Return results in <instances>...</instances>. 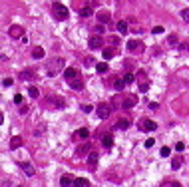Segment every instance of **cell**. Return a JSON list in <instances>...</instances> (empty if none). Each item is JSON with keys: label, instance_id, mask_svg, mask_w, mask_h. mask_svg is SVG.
Segmentation results:
<instances>
[{"label": "cell", "instance_id": "cell-1", "mask_svg": "<svg viewBox=\"0 0 189 187\" xmlns=\"http://www.w3.org/2000/svg\"><path fill=\"white\" fill-rule=\"evenodd\" d=\"M64 68H66V60H64V58H54V60H50L48 64H46V74H48L50 78H54V76L60 74Z\"/></svg>", "mask_w": 189, "mask_h": 187}, {"label": "cell", "instance_id": "cell-2", "mask_svg": "<svg viewBox=\"0 0 189 187\" xmlns=\"http://www.w3.org/2000/svg\"><path fill=\"white\" fill-rule=\"evenodd\" d=\"M52 14H54L56 20H68V16H70L68 8H66L62 2H54L52 4Z\"/></svg>", "mask_w": 189, "mask_h": 187}, {"label": "cell", "instance_id": "cell-3", "mask_svg": "<svg viewBox=\"0 0 189 187\" xmlns=\"http://www.w3.org/2000/svg\"><path fill=\"white\" fill-rule=\"evenodd\" d=\"M137 78H139V80H137L139 92H141V94H145L147 90H149V80H147V74H145L144 70H139V72H137Z\"/></svg>", "mask_w": 189, "mask_h": 187}, {"label": "cell", "instance_id": "cell-4", "mask_svg": "<svg viewBox=\"0 0 189 187\" xmlns=\"http://www.w3.org/2000/svg\"><path fill=\"white\" fill-rule=\"evenodd\" d=\"M137 127H139V131H155V129H157V123H155L153 120H139Z\"/></svg>", "mask_w": 189, "mask_h": 187}, {"label": "cell", "instance_id": "cell-5", "mask_svg": "<svg viewBox=\"0 0 189 187\" xmlns=\"http://www.w3.org/2000/svg\"><path fill=\"white\" fill-rule=\"evenodd\" d=\"M144 42H139V40H130L127 42V50H130L131 54H141L144 52Z\"/></svg>", "mask_w": 189, "mask_h": 187}, {"label": "cell", "instance_id": "cell-6", "mask_svg": "<svg viewBox=\"0 0 189 187\" xmlns=\"http://www.w3.org/2000/svg\"><path fill=\"white\" fill-rule=\"evenodd\" d=\"M88 46L92 48V50H100V48L104 46V38L100 36V34H96V36H92L90 42H88Z\"/></svg>", "mask_w": 189, "mask_h": 187}, {"label": "cell", "instance_id": "cell-7", "mask_svg": "<svg viewBox=\"0 0 189 187\" xmlns=\"http://www.w3.org/2000/svg\"><path fill=\"white\" fill-rule=\"evenodd\" d=\"M8 36L10 38H22L24 36V28L18 26V24H12V26L8 28Z\"/></svg>", "mask_w": 189, "mask_h": 187}, {"label": "cell", "instance_id": "cell-8", "mask_svg": "<svg viewBox=\"0 0 189 187\" xmlns=\"http://www.w3.org/2000/svg\"><path fill=\"white\" fill-rule=\"evenodd\" d=\"M96 112H98V115L102 118V120H105V118L111 114V106L110 104H100V106L96 107Z\"/></svg>", "mask_w": 189, "mask_h": 187}, {"label": "cell", "instance_id": "cell-9", "mask_svg": "<svg viewBox=\"0 0 189 187\" xmlns=\"http://www.w3.org/2000/svg\"><path fill=\"white\" fill-rule=\"evenodd\" d=\"M137 104V96H133V94H130V96H125L124 102H122V107L124 110H130V107H133Z\"/></svg>", "mask_w": 189, "mask_h": 187}, {"label": "cell", "instance_id": "cell-10", "mask_svg": "<svg viewBox=\"0 0 189 187\" xmlns=\"http://www.w3.org/2000/svg\"><path fill=\"white\" fill-rule=\"evenodd\" d=\"M90 151H92V143H90V141H84V143L76 149V157H82V155L90 153Z\"/></svg>", "mask_w": 189, "mask_h": 187}, {"label": "cell", "instance_id": "cell-11", "mask_svg": "<svg viewBox=\"0 0 189 187\" xmlns=\"http://www.w3.org/2000/svg\"><path fill=\"white\" fill-rule=\"evenodd\" d=\"M18 165H20V169L24 171V175H28V177H32V175H34V165H32V163H28V161H20Z\"/></svg>", "mask_w": 189, "mask_h": 187}, {"label": "cell", "instance_id": "cell-12", "mask_svg": "<svg viewBox=\"0 0 189 187\" xmlns=\"http://www.w3.org/2000/svg\"><path fill=\"white\" fill-rule=\"evenodd\" d=\"M96 16H98V20H100V24H108V22L111 20V14L108 12V10H100V12L96 14Z\"/></svg>", "mask_w": 189, "mask_h": 187}, {"label": "cell", "instance_id": "cell-13", "mask_svg": "<svg viewBox=\"0 0 189 187\" xmlns=\"http://www.w3.org/2000/svg\"><path fill=\"white\" fill-rule=\"evenodd\" d=\"M78 76H80V74H78V70H76V68H66V70H64V78H66L68 82L74 80V78H78Z\"/></svg>", "mask_w": 189, "mask_h": 187}, {"label": "cell", "instance_id": "cell-14", "mask_svg": "<svg viewBox=\"0 0 189 187\" xmlns=\"http://www.w3.org/2000/svg\"><path fill=\"white\" fill-rule=\"evenodd\" d=\"M44 56H46L44 48H40V46H34L32 48V58H34V60H42Z\"/></svg>", "mask_w": 189, "mask_h": 187}, {"label": "cell", "instance_id": "cell-15", "mask_svg": "<svg viewBox=\"0 0 189 187\" xmlns=\"http://www.w3.org/2000/svg\"><path fill=\"white\" fill-rule=\"evenodd\" d=\"M60 185L62 187H72L74 185V179H72V175H62V177H60Z\"/></svg>", "mask_w": 189, "mask_h": 187}, {"label": "cell", "instance_id": "cell-16", "mask_svg": "<svg viewBox=\"0 0 189 187\" xmlns=\"http://www.w3.org/2000/svg\"><path fill=\"white\" fill-rule=\"evenodd\" d=\"M68 84H70L72 90H82V88H84V82L80 80V76H78V78H74V80H70Z\"/></svg>", "mask_w": 189, "mask_h": 187}, {"label": "cell", "instance_id": "cell-17", "mask_svg": "<svg viewBox=\"0 0 189 187\" xmlns=\"http://www.w3.org/2000/svg\"><path fill=\"white\" fill-rule=\"evenodd\" d=\"M22 141H24V140H22L20 135H14L12 140H10V149H18V147L22 145Z\"/></svg>", "mask_w": 189, "mask_h": 187}, {"label": "cell", "instance_id": "cell-18", "mask_svg": "<svg viewBox=\"0 0 189 187\" xmlns=\"http://www.w3.org/2000/svg\"><path fill=\"white\" fill-rule=\"evenodd\" d=\"M102 143H104L105 149H110V147L114 145V137H111V134H105L104 137H102Z\"/></svg>", "mask_w": 189, "mask_h": 187}, {"label": "cell", "instance_id": "cell-19", "mask_svg": "<svg viewBox=\"0 0 189 187\" xmlns=\"http://www.w3.org/2000/svg\"><path fill=\"white\" fill-rule=\"evenodd\" d=\"M96 163H98V153H96V151H90V153H88V165L96 167Z\"/></svg>", "mask_w": 189, "mask_h": 187}, {"label": "cell", "instance_id": "cell-20", "mask_svg": "<svg viewBox=\"0 0 189 187\" xmlns=\"http://www.w3.org/2000/svg\"><path fill=\"white\" fill-rule=\"evenodd\" d=\"M90 185V181L84 179V177H78V179H74V185L72 187H88Z\"/></svg>", "mask_w": 189, "mask_h": 187}, {"label": "cell", "instance_id": "cell-21", "mask_svg": "<svg viewBox=\"0 0 189 187\" xmlns=\"http://www.w3.org/2000/svg\"><path fill=\"white\" fill-rule=\"evenodd\" d=\"M117 30H119V34L130 32V26H127V22H125V20H119V22H117Z\"/></svg>", "mask_w": 189, "mask_h": 187}, {"label": "cell", "instance_id": "cell-22", "mask_svg": "<svg viewBox=\"0 0 189 187\" xmlns=\"http://www.w3.org/2000/svg\"><path fill=\"white\" fill-rule=\"evenodd\" d=\"M78 137H82V140H88V137H90V129H88V127H82V129H78Z\"/></svg>", "mask_w": 189, "mask_h": 187}, {"label": "cell", "instance_id": "cell-23", "mask_svg": "<svg viewBox=\"0 0 189 187\" xmlns=\"http://www.w3.org/2000/svg\"><path fill=\"white\" fill-rule=\"evenodd\" d=\"M32 76H34L32 70H24V72L20 74V80H32Z\"/></svg>", "mask_w": 189, "mask_h": 187}, {"label": "cell", "instance_id": "cell-24", "mask_svg": "<svg viewBox=\"0 0 189 187\" xmlns=\"http://www.w3.org/2000/svg\"><path fill=\"white\" fill-rule=\"evenodd\" d=\"M28 94H30V98H34V100L40 96V92H38V88H36V86H30V88H28Z\"/></svg>", "mask_w": 189, "mask_h": 187}, {"label": "cell", "instance_id": "cell-25", "mask_svg": "<svg viewBox=\"0 0 189 187\" xmlns=\"http://www.w3.org/2000/svg\"><path fill=\"white\" fill-rule=\"evenodd\" d=\"M181 157H173V159H171V169H179V167H181Z\"/></svg>", "mask_w": 189, "mask_h": 187}, {"label": "cell", "instance_id": "cell-26", "mask_svg": "<svg viewBox=\"0 0 189 187\" xmlns=\"http://www.w3.org/2000/svg\"><path fill=\"white\" fill-rule=\"evenodd\" d=\"M114 88H116L117 92H119V90H124V88H125V82H124V78H119V80H116V82H114Z\"/></svg>", "mask_w": 189, "mask_h": 187}, {"label": "cell", "instance_id": "cell-27", "mask_svg": "<svg viewBox=\"0 0 189 187\" xmlns=\"http://www.w3.org/2000/svg\"><path fill=\"white\" fill-rule=\"evenodd\" d=\"M116 127L117 129H127V127H130V120H119Z\"/></svg>", "mask_w": 189, "mask_h": 187}, {"label": "cell", "instance_id": "cell-28", "mask_svg": "<svg viewBox=\"0 0 189 187\" xmlns=\"http://www.w3.org/2000/svg\"><path fill=\"white\" fill-rule=\"evenodd\" d=\"M96 70H98L100 74H105L108 72V64H105V62H100V64H96Z\"/></svg>", "mask_w": 189, "mask_h": 187}, {"label": "cell", "instance_id": "cell-29", "mask_svg": "<svg viewBox=\"0 0 189 187\" xmlns=\"http://www.w3.org/2000/svg\"><path fill=\"white\" fill-rule=\"evenodd\" d=\"M133 80H136V76H133V74H130V72H125V76H124V82H125V86H127V84H131Z\"/></svg>", "mask_w": 189, "mask_h": 187}, {"label": "cell", "instance_id": "cell-30", "mask_svg": "<svg viewBox=\"0 0 189 187\" xmlns=\"http://www.w3.org/2000/svg\"><path fill=\"white\" fill-rule=\"evenodd\" d=\"M80 14H82L84 18H88V16H92V8L90 6H84L82 10H80Z\"/></svg>", "mask_w": 189, "mask_h": 187}, {"label": "cell", "instance_id": "cell-31", "mask_svg": "<svg viewBox=\"0 0 189 187\" xmlns=\"http://www.w3.org/2000/svg\"><path fill=\"white\" fill-rule=\"evenodd\" d=\"M114 54H116L114 50H110V48H105V50H104V58H105V60H111V58H114Z\"/></svg>", "mask_w": 189, "mask_h": 187}, {"label": "cell", "instance_id": "cell-32", "mask_svg": "<svg viewBox=\"0 0 189 187\" xmlns=\"http://www.w3.org/2000/svg\"><path fill=\"white\" fill-rule=\"evenodd\" d=\"M159 153H161V157H169L171 149H169V147H161V151H159Z\"/></svg>", "mask_w": 189, "mask_h": 187}, {"label": "cell", "instance_id": "cell-33", "mask_svg": "<svg viewBox=\"0 0 189 187\" xmlns=\"http://www.w3.org/2000/svg\"><path fill=\"white\" fill-rule=\"evenodd\" d=\"M181 18L185 22H189V8H183V10H181Z\"/></svg>", "mask_w": 189, "mask_h": 187}, {"label": "cell", "instance_id": "cell-34", "mask_svg": "<svg viewBox=\"0 0 189 187\" xmlns=\"http://www.w3.org/2000/svg\"><path fill=\"white\" fill-rule=\"evenodd\" d=\"M151 32H153V34H163V32H165V28H163V26H153Z\"/></svg>", "mask_w": 189, "mask_h": 187}, {"label": "cell", "instance_id": "cell-35", "mask_svg": "<svg viewBox=\"0 0 189 187\" xmlns=\"http://www.w3.org/2000/svg\"><path fill=\"white\" fill-rule=\"evenodd\" d=\"M94 30H96V34H100V36H102V34H104V24H98Z\"/></svg>", "mask_w": 189, "mask_h": 187}, {"label": "cell", "instance_id": "cell-36", "mask_svg": "<svg viewBox=\"0 0 189 187\" xmlns=\"http://www.w3.org/2000/svg\"><path fill=\"white\" fill-rule=\"evenodd\" d=\"M153 143H155L153 137H147V140H145V147H153Z\"/></svg>", "mask_w": 189, "mask_h": 187}, {"label": "cell", "instance_id": "cell-37", "mask_svg": "<svg viewBox=\"0 0 189 187\" xmlns=\"http://www.w3.org/2000/svg\"><path fill=\"white\" fill-rule=\"evenodd\" d=\"M82 112H86V114H90V112H94V107L86 104V106H82Z\"/></svg>", "mask_w": 189, "mask_h": 187}, {"label": "cell", "instance_id": "cell-38", "mask_svg": "<svg viewBox=\"0 0 189 187\" xmlns=\"http://www.w3.org/2000/svg\"><path fill=\"white\" fill-rule=\"evenodd\" d=\"M175 149H177V151H183V149H185V143H183V141L175 143Z\"/></svg>", "mask_w": 189, "mask_h": 187}, {"label": "cell", "instance_id": "cell-39", "mask_svg": "<svg viewBox=\"0 0 189 187\" xmlns=\"http://www.w3.org/2000/svg\"><path fill=\"white\" fill-rule=\"evenodd\" d=\"M14 104H22V96H20V94L14 96Z\"/></svg>", "mask_w": 189, "mask_h": 187}, {"label": "cell", "instance_id": "cell-40", "mask_svg": "<svg viewBox=\"0 0 189 187\" xmlns=\"http://www.w3.org/2000/svg\"><path fill=\"white\" fill-rule=\"evenodd\" d=\"M94 62H96V60H94V58H86V60H84V64H86V66H92Z\"/></svg>", "mask_w": 189, "mask_h": 187}, {"label": "cell", "instance_id": "cell-41", "mask_svg": "<svg viewBox=\"0 0 189 187\" xmlns=\"http://www.w3.org/2000/svg\"><path fill=\"white\" fill-rule=\"evenodd\" d=\"M2 84H4V88H10V86H12V80H10V78H6Z\"/></svg>", "mask_w": 189, "mask_h": 187}, {"label": "cell", "instance_id": "cell-42", "mask_svg": "<svg viewBox=\"0 0 189 187\" xmlns=\"http://www.w3.org/2000/svg\"><path fill=\"white\" fill-rule=\"evenodd\" d=\"M28 110H30L28 106H20V114H28Z\"/></svg>", "mask_w": 189, "mask_h": 187}, {"label": "cell", "instance_id": "cell-43", "mask_svg": "<svg viewBox=\"0 0 189 187\" xmlns=\"http://www.w3.org/2000/svg\"><path fill=\"white\" fill-rule=\"evenodd\" d=\"M169 44H177V36H175V34L169 36Z\"/></svg>", "mask_w": 189, "mask_h": 187}, {"label": "cell", "instance_id": "cell-44", "mask_svg": "<svg viewBox=\"0 0 189 187\" xmlns=\"http://www.w3.org/2000/svg\"><path fill=\"white\" fill-rule=\"evenodd\" d=\"M110 42H111V44H117L119 40H117V36H111V38H110Z\"/></svg>", "mask_w": 189, "mask_h": 187}, {"label": "cell", "instance_id": "cell-45", "mask_svg": "<svg viewBox=\"0 0 189 187\" xmlns=\"http://www.w3.org/2000/svg\"><path fill=\"white\" fill-rule=\"evenodd\" d=\"M2 121H4V115H2V112H0V126H2Z\"/></svg>", "mask_w": 189, "mask_h": 187}, {"label": "cell", "instance_id": "cell-46", "mask_svg": "<svg viewBox=\"0 0 189 187\" xmlns=\"http://www.w3.org/2000/svg\"><path fill=\"white\" fill-rule=\"evenodd\" d=\"M171 187H181V185H179V183L175 181V183H171Z\"/></svg>", "mask_w": 189, "mask_h": 187}, {"label": "cell", "instance_id": "cell-47", "mask_svg": "<svg viewBox=\"0 0 189 187\" xmlns=\"http://www.w3.org/2000/svg\"><path fill=\"white\" fill-rule=\"evenodd\" d=\"M18 187H24V185H18Z\"/></svg>", "mask_w": 189, "mask_h": 187}]
</instances>
